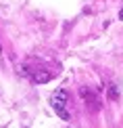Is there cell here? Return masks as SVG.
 I'll return each instance as SVG.
<instances>
[{
  "instance_id": "6da1fadb",
  "label": "cell",
  "mask_w": 123,
  "mask_h": 128,
  "mask_svg": "<svg viewBox=\"0 0 123 128\" xmlns=\"http://www.w3.org/2000/svg\"><path fill=\"white\" fill-rule=\"evenodd\" d=\"M67 101H69V92L65 88H58L52 92V97H50V105H52V109L58 114V118L61 120H69V114L65 111V105H67Z\"/></svg>"
},
{
  "instance_id": "7a4b0ae2",
  "label": "cell",
  "mask_w": 123,
  "mask_h": 128,
  "mask_svg": "<svg viewBox=\"0 0 123 128\" xmlns=\"http://www.w3.org/2000/svg\"><path fill=\"white\" fill-rule=\"evenodd\" d=\"M31 80L38 82V84H44V82H50V80H52V74H48V72H36L34 76H31Z\"/></svg>"
},
{
  "instance_id": "3957f363",
  "label": "cell",
  "mask_w": 123,
  "mask_h": 128,
  "mask_svg": "<svg viewBox=\"0 0 123 128\" xmlns=\"http://www.w3.org/2000/svg\"><path fill=\"white\" fill-rule=\"evenodd\" d=\"M119 97V88L117 84H109V99H117Z\"/></svg>"
},
{
  "instance_id": "277c9868",
  "label": "cell",
  "mask_w": 123,
  "mask_h": 128,
  "mask_svg": "<svg viewBox=\"0 0 123 128\" xmlns=\"http://www.w3.org/2000/svg\"><path fill=\"white\" fill-rule=\"evenodd\" d=\"M119 17H121V19H123V8H121V10H119Z\"/></svg>"
},
{
  "instance_id": "5b68a950",
  "label": "cell",
  "mask_w": 123,
  "mask_h": 128,
  "mask_svg": "<svg viewBox=\"0 0 123 128\" xmlns=\"http://www.w3.org/2000/svg\"><path fill=\"white\" fill-rule=\"evenodd\" d=\"M0 50H2V48H0Z\"/></svg>"
}]
</instances>
